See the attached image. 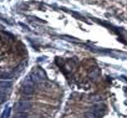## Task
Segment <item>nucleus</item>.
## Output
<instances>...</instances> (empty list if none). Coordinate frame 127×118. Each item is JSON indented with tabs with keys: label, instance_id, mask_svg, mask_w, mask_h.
Instances as JSON below:
<instances>
[{
	"label": "nucleus",
	"instance_id": "obj_1",
	"mask_svg": "<svg viewBox=\"0 0 127 118\" xmlns=\"http://www.w3.org/2000/svg\"><path fill=\"white\" fill-rule=\"evenodd\" d=\"M34 85L31 83V82H28V83H24L23 85V87H21V92L24 93V94H31V93H34Z\"/></svg>",
	"mask_w": 127,
	"mask_h": 118
},
{
	"label": "nucleus",
	"instance_id": "obj_2",
	"mask_svg": "<svg viewBox=\"0 0 127 118\" xmlns=\"http://www.w3.org/2000/svg\"><path fill=\"white\" fill-rule=\"evenodd\" d=\"M31 107V104H30V102H25V101H21V102H19L18 103V109H19V112H25L28 108H30Z\"/></svg>",
	"mask_w": 127,
	"mask_h": 118
},
{
	"label": "nucleus",
	"instance_id": "obj_3",
	"mask_svg": "<svg viewBox=\"0 0 127 118\" xmlns=\"http://www.w3.org/2000/svg\"><path fill=\"white\" fill-rule=\"evenodd\" d=\"M28 117H29V114L26 112H18L15 114V118H28Z\"/></svg>",
	"mask_w": 127,
	"mask_h": 118
},
{
	"label": "nucleus",
	"instance_id": "obj_4",
	"mask_svg": "<svg viewBox=\"0 0 127 118\" xmlns=\"http://www.w3.org/2000/svg\"><path fill=\"white\" fill-rule=\"evenodd\" d=\"M10 86H11V83H10V82L0 81V87H3V88H8V87H10Z\"/></svg>",
	"mask_w": 127,
	"mask_h": 118
},
{
	"label": "nucleus",
	"instance_id": "obj_5",
	"mask_svg": "<svg viewBox=\"0 0 127 118\" xmlns=\"http://www.w3.org/2000/svg\"><path fill=\"white\" fill-rule=\"evenodd\" d=\"M13 76L10 75V73H0V78H4V80H9V78H11Z\"/></svg>",
	"mask_w": 127,
	"mask_h": 118
},
{
	"label": "nucleus",
	"instance_id": "obj_6",
	"mask_svg": "<svg viewBox=\"0 0 127 118\" xmlns=\"http://www.w3.org/2000/svg\"><path fill=\"white\" fill-rule=\"evenodd\" d=\"M5 99H6V94L3 93V92H0V103L5 102Z\"/></svg>",
	"mask_w": 127,
	"mask_h": 118
},
{
	"label": "nucleus",
	"instance_id": "obj_7",
	"mask_svg": "<svg viewBox=\"0 0 127 118\" xmlns=\"http://www.w3.org/2000/svg\"><path fill=\"white\" fill-rule=\"evenodd\" d=\"M9 112H10V109H9V108H6V109H5V112L1 114V118H6V117L9 116Z\"/></svg>",
	"mask_w": 127,
	"mask_h": 118
}]
</instances>
